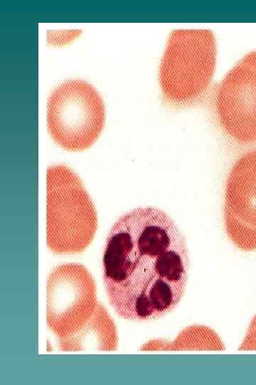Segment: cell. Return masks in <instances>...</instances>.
Segmentation results:
<instances>
[{
    "instance_id": "cell-1",
    "label": "cell",
    "mask_w": 256,
    "mask_h": 385,
    "mask_svg": "<svg viewBox=\"0 0 256 385\" xmlns=\"http://www.w3.org/2000/svg\"><path fill=\"white\" fill-rule=\"evenodd\" d=\"M103 282L122 319L146 322L171 312L187 285V242L174 220L157 207H138L112 226L102 257Z\"/></svg>"
},
{
    "instance_id": "cell-2",
    "label": "cell",
    "mask_w": 256,
    "mask_h": 385,
    "mask_svg": "<svg viewBox=\"0 0 256 385\" xmlns=\"http://www.w3.org/2000/svg\"><path fill=\"white\" fill-rule=\"evenodd\" d=\"M216 57V40L211 30H173L159 72L160 90L166 103L184 108L201 101L211 85Z\"/></svg>"
},
{
    "instance_id": "cell-3",
    "label": "cell",
    "mask_w": 256,
    "mask_h": 385,
    "mask_svg": "<svg viewBox=\"0 0 256 385\" xmlns=\"http://www.w3.org/2000/svg\"><path fill=\"white\" fill-rule=\"evenodd\" d=\"M97 227L94 204L79 176L65 165L46 171V242L55 254L84 251Z\"/></svg>"
},
{
    "instance_id": "cell-4",
    "label": "cell",
    "mask_w": 256,
    "mask_h": 385,
    "mask_svg": "<svg viewBox=\"0 0 256 385\" xmlns=\"http://www.w3.org/2000/svg\"><path fill=\"white\" fill-rule=\"evenodd\" d=\"M47 128L53 141L68 151L92 145L105 122V107L97 89L81 79H69L50 94Z\"/></svg>"
},
{
    "instance_id": "cell-5",
    "label": "cell",
    "mask_w": 256,
    "mask_h": 385,
    "mask_svg": "<svg viewBox=\"0 0 256 385\" xmlns=\"http://www.w3.org/2000/svg\"><path fill=\"white\" fill-rule=\"evenodd\" d=\"M97 303L95 282L84 265L61 264L50 272L46 323L58 340L79 331L92 316Z\"/></svg>"
},
{
    "instance_id": "cell-6",
    "label": "cell",
    "mask_w": 256,
    "mask_h": 385,
    "mask_svg": "<svg viewBox=\"0 0 256 385\" xmlns=\"http://www.w3.org/2000/svg\"><path fill=\"white\" fill-rule=\"evenodd\" d=\"M214 103L218 120L232 140L240 144L256 142V50L226 73Z\"/></svg>"
},
{
    "instance_id": "cell-7",
    "label": "cell",
    "mask_w": 256,
    "mask_h": 385,
    "mask_svg": "<svg viewBox=\"0 0 256 385\" xmlns=\"http://www.w3.org/2000/svg\"><path fill=\"white\" fill-rule=\"evenodd\" d=\"M223 220L235 246L246 252L256 250V150L241 155L228 173Z\"/></svg>"
},
{
    "instance_id": "cell-8",
    "label": "cell",
    "mask_w": 256,
    "mask_h": 385,
    "mask_svg": "<svg viewBox=\"0 0 256 385\" xmlns=\"http://www.w3.org/2000/svg\"><path fill=\"white\" fill-rule=\"evenodd\" d=\"M117 344L114 322L100 302L92 316L79 331L58 340V348L63 351H113Z\"/></svg>"
},
{
    "instance_id": "cell-9",
    "label": "cell",
    "mask_w": 256,
    "mask_h": 385,
    "mask_svg": "<svg viewBox=\"0 0 256 385\" xmlns=\"http://www.w3.org/2000/svg\"><path fill=\"white\" fill-rule=\"evenodd\" d=\"M240 350L256 351V314L252 319Z\"/></svg>"
}]
</instances>
